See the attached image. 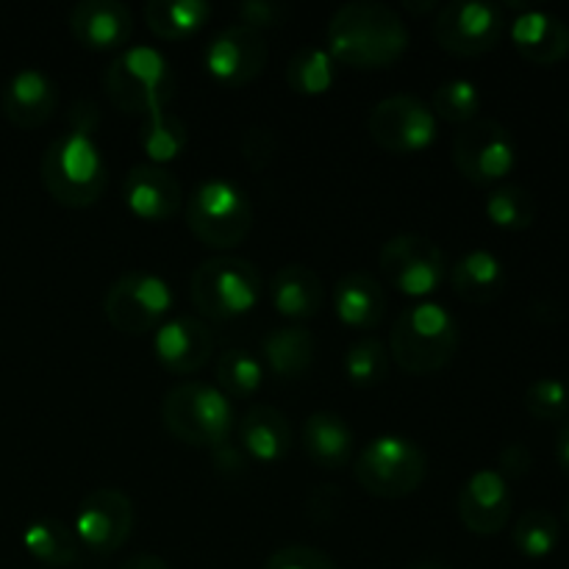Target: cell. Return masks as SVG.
<instances>
[{"label":"cell","instance_id":"obj_11","mask_svg":"<svg viewBox=\"0 0 569 569\" xmlns=\"http://www.w3.org/2000/svg\"><path fill=\"white\" fill-rule=\"evenodd\" d=\"M367 131L389 153H420L437 139V114L417 94H389L370 109Z\"/></svg>","mask_w":569,"mask_h":569},{"label":"cell","instance_id":"obj_44","mask_svg":"<svg viewBox=\"0 0 569 569\" xmlns=\"http://www.w3.org/2000/svg\"><path fill=\"white\" fill-rule=\"evenodd\" d=\"M406 569H450V567L433 565V561H420V565H411V567H406Z\"/></svg>","mask_w":569,"mask_h":569},{"label":"cell","instance_id":"obj_15","mask_svg":"<svg viewBox=\"0 0 569 569\" xmlns=\"http://www.w3.org/2000/svg\"><path fill=\"white\" fill-rule=\"evenodd\" d=\"M76 537L89 553L111 556L133 531V503L120 489H94L81 500L76 515Z\"/></svg>","mask_w":569,"mask_h":569},{"label":"cell","instance_id":"obj_6","mask_svg":"<svg viewBox=\"0 0 569 569\" xmlns=\"http://www.w3.org/2000/svg\"><path fill=\"white\" fill-rule=\"evenodd\" d=\"M106 94L126 114H153L161 111L176 94L172 67L159 50L128 48L117 56L103 76Z\"/></svg>","mask_w":569,"mask_h":569},{"label":"cell","instance_id":"obj_41","mask_svg":"<svg viewBox=\"0 0 569 569\" xmlns=\"http://www.w3.org/2000/svg\"><path fill=\"white\" fill-rule=\"evenodd\" d=\"M531 470V450L526 445L515 442L506 445L503 453H500V476H511V478H522L526 472Z\"/></svg>","mask_w":569,"mask_h":569},{"label":"cell","instance_id":"obj_22","mask_svg":"<svg viewBox=\"0 0 569 569\" xmlns=\"http://www.w3.org/2000/svg\"><path fill=\"white\" fill-rule=\"evenodd\" d=\"M339 322L356 331H372L387 315V295L370 272H348L331 292Z\"/></svg>","mask_w":569,"mask_h":569},{"label":"cell","instance_id":"obj_1","mask_svg":"<svg viewBox=\"0 0 569 569\" xmlns=\"http://www.w3.org/2000/svg\"><path fill=\"white\" fill-rule=\"evenodd\" d=\"M409 48V28L398 11L376 0L345 3L328 22V53L356 70L395 64Z\"/></svg>","mask_w":569,"mask_h":569},{"label":"cell","instance_id":"obj_39","mask_svg":"<svg viewBox=\"0 0 569 569\" xmlns=\"http://www.w3.org/2000/svg\"><path fill=\"white\" fill-rule=\"evenodd\" d=\"M278 150V139L270 128H250L248 133L242 137V156L248 161L250 170H264L272 159H276Z\"/></svg>","mask_w":569,"mask_h":569},{"label":"cell","instance_id":"obj_36","mask_svg":"<svg viewBox=\"0 0 569 569\" xmlns=\"http://www.w3.org/2000/svg\"><path fill=\"white\" fill-rule=\"evenodd\" d=\"M481 103L483 100L476 83L467 81V78H450V81L439 83L437 92H433L431 111L437 114V120L467 126V122L478 120Z\"/></svg>","mask_w":569,"mask_h":569},{"label":"cell","instance_id":"obj_26","mask_svg":"<svg viewBox=\"0 0 569 569\" xmlns=\"http://www.w3.org/2000/svg\"><path fill=\"white\" fill-rule=\"evenodd\" d=\"M303 450L322 470H342L353 459V428L333 411H315L303 422Z\"/></svg>","mask_w":569,"mask_h":569},{"label":"cell","instance_id":"obj_33","mask_svg":"<svg viewBox=\"0 0 569 569\" xmlns=\"http://www.w3.org/2000/svg\"><path fill=\"white\" fill-rule=\"evenodd\" d=\"M487 217L503 231H526L537 220V200L520 183H498L487 198Z\"/></svg>","mask_w":569,"mask_h":569},{"label":"cell","instance_id":"obj_46","mask_svg":"<svg viewBox=\"0 0 569 569\" xmlns=\"http://www.w3.org/2000/svg\"><path fill=\"white\" fill-rule=\"evenodd\" d=\"M567 526H569V503H567Z\"/></svg>","mask_w":569,"mask_h":569},{"label":"cell","instance_id":"obj_3","mask_svg":"<svg viewBox=\"0 0 569 569\" xmlns=\"http://www.w3.org/2000/svg\"><path fill=\"white\" fill-rule=\"evenodd\" d=\"M459 342V322L445 306L417 303L400 311L395 320L389 359L409 376H431L453 361Z\"/></svg>","mask_w":569,"mask_h":569},{"label":"cell","instance_id":"obj_25","mask_svg":"<svg viewBox=\"0 0 569 569\" xmlns=\"http://www.w3.org/2000/svg\"><path fill=\"white\" fill-rule=\"evenodd\" d=\"M453 292L467 303H492L506 289V267L492 250H467L450 270Z\"/></svg>","mask_w":569,"mask_h":569},{"label":"cell","instance_id":"obj_37","mask_svg":"<svg viewBox=\"0 0 569 569\" xmlns=\"http://www.w3.org/2000/svg\"><path fill=\"white\" fill-rule=\"evenodd\" d=\"M528 415L542 422H556L569 415L567 383L559 378H539L526 389Z\"/></svg>","mask_w":569,"mask_h":569},{"label":"cell","instance_id":"obj_28","mask_svg":"<svg viewBox=\"0 0 569 569\" xmlns=\"http://www.w3.org/2000/svg\"><path fill=\"white\" fill-rule=\"evenodd\" d=\"M211 6L206 0H150L144 6V22L159 39L176 42L198 33L209 22Z\"/></svg>","mask_w":569,"mask_h":569},{"label":"cell","instance_id":"obj_34","mask_svg":"<svg viewBox=\"0 0 569 569\" xmlns=\"http://www.w3.org/2000/svg\"><path fill=\"white\" fill-rule=\"evenodd\" d=\"M561 537V528L556 515H550L548 509H528L526 515L517 520L515 533H511V542L520 550L526 559H548L556 550Z\"/></svg>","mask_w":569,"mask_h":569},{"label":"cell","instance_id":"obj_14","mask_svg":"<svg viewBox=\"0 0 569 569\" xmlns=\"http://www.w3.org/2000/svg\"><path fill=\"white\" fill-rule=\"evenodd\" d=\"M267 61H270V48L264 33L242 22L220 28L203 53L206 72L226 87L253 83L267 70Z\"/></svg>","mask_w":569,"mask_h":569},{"label":"cell","instance_id":"obj_5","mask_svg":"<svg viewBox=\"0 0 569 569\" xmlns=\"http://www.w3.org/2000/svg\"><path fill=\"white\" fill-rule=\"evenodd\" d=\"M164 428L189 448H222L233 433V406L217 387L183 381L161 400Z\"/></svg>","mask_w":569,"mask_h":569},{"label":"cell","instance_id":"obj_40","mask_svg":"<svg viewBox=\"0 0 569 569\" xmlns=\"http://www.w3.org/2000/svg\"><path fill=\"white\" fill-rule=\"evenodd\" d=\"M239 17H242V26L248 28H256V31H261V28H270V26H278V22L287 17V6L283 3H272V0H248V3L239 6Z\"/></svg>","mask_w":569,"mask_h":569},{"label":"cell","instance_id":"obj_19","mask_svg":"<svg viewBox=\"0 0 569 569\" xmlns=\"http://www.w3.org/2000/svg\"><path fill=\"white\" fill-rule=\"evenodd\" d=\"M70 31L83 48L117 50L131 39V9L120 0H81L70 14Z\"/></svg>","mask_w":569,"mask_h":569},{"label":"cell","instance_id":"obj_16","mask_svg":"<svg viewBox=\"0 0 569 569\" xmlns=\"http://www.w3.org/2000/svg\"><path fill=\"white\" fill-rule=\"evenodd\" d=\"M156 361L172 376H192L214 356V333L198 317H172L153 333Z\"/></svg>","mask_w":569,"mask_h":569},{"label":"cell","instance_id":"obj_17","mask_svg":"<svg viewBox=\"0 0 569 569\" xmlns=\"http://www.w3.org/2000/svg\"><path fill=\"white\" fill-rule=\"evenodd\" d=\"M511 517L509 481L498 470H478L459 492V520L476 537H495Z\"/></svg>","mask_w":569,"mask_h":569},{"label":"cell","instance_id":"obj_29","mask_svg":"<svg viewBox=\"0 0 569 569\" xmlns=\"http://www.w3.org/2000/svg\"><path fill=\"white\" fill-rule=\"evenodd\" d=\"M22 545H26L28 556L37 559L39 565L48 567H70L78 561V542L76 531L59 520H39L31 522L22 533Z\"/></svg>","mask_w":569,"mask_h":569},{"label":"cell","instance_id":"obj_9","mask_svg":"<svg viewBox=\"0 0 569 569\" xmlns=\"http://www.w3.org/2000/svg\"><path fill=\"white\" fill-rule=\"evenodd\" d=\"M172 303L170 283L153 272H126L109 287L103 298V315L120 333H148L167 322Z\"/></svg>","mask_w":569,"mask_h":569},{"label":"cell","instance_id":"obj_45","mask_svg":"<svg viewBox=\"0 0 569 569\" xmlns=\"http://www.w3.org/2000/svg\"><path fill=\"white\" fill-rule=\"evenodd\" d=\"M406 6H409L411 11H431V9H439L437 3H406Z\"/></svg>","mask_w":569,"mask_h":569},{"label":"cell","instance_id":"obj_21","mask_svg":"<svg viewBox=\"0 0 569 569\" xmlns=\"http://www.w3.org/2000/svg\"><path fill=\"white\" fill-rule=\"evenodd\" d=\"M511 42L526 61L550 67L569 53V26L550 11L526 9L511 22Z\"/></svg>","mask_w":569,"mask_h":569},{"label":"cell","instance_id":"obj_18","mask_svg":"<svg viewBox=\"0 0 569 569\" xmlns=\"http://www.w3.org/2000/svg\"><path fill=\"white\" fill-rule=\"evenodd\" d=\"M128 211L144 222H167L181 211L183 192L178 178L159 164H137L122 181Z\"/></svg>","mask_w":569,"mask_h":569},{"label":"cell","instance_id":"obj_42","mask_svg":"<svg viewBox=\"0 0 569 569\" xmlns=\"http://www.w3.org/2000/svg\"><path fill=\"white\" fill-rule=\"evenodd\" d=\"M120 569H170V567H167V561L159 559V556L139 553V556H131V559H128Z\"/></svg>","mask_w":569,"mask_h":569},{"label":"cell","instance_id":"obj_24","mask_svg":"<svg viewBox=\"0 0 569 569\" xmlns=\"http://www.w3.org/2000/svg\"><path fill=\"white\" fill-rule=\"evenodd\" d=\"M270 300L281 317L311 320L326 303V287L311 267L287 264L272 276Z\"/></svg>","mask_w":569,"mask_h":569},{"label":"cell","instance_id":"obj_35","mask_svg":"<svg viewBox=\"0 0 569 569\" xmlns=\"http://www.w3.org/2000/svg\"><path fill=\"white\" fill-rule=\"evenodd\" d=\"M342 367L353 387H378L389 376V350L378 337H361L345 350Z\"/></svg>","mask_w":569,"mask_h":569},{"label":"cell","instance_id":"obj_10","mask_svg":"<svg viewBox=\"0 0 569 569\" xmlns=\"http://www.w3.org/2000/svg\"><path fill=\"white\" fill-rule=\"evenodd\" d=\"M453 164L476 187L500 183L517 164V144L509 128L500 126L492 117L461 126L453 139Z\"/></svg>","mask_w":569,"mask_h":569},{"label":"cell","instance_id":"obj_23","mask_svg":"<svg viewBox=\"0 0 569 569\" xmlns=\"http://www.w3.org/2000/svg\"><path fill=\"white\" fill-rule=\"evenodd\" d=\"M239 445L250 459L261 465H276L292 448V428L281 411L256 403L239 420Z\"/></svg>","mask_w":569,"mask_h":569},{"label":"cell","instance_id":"obj_8","mask_svg":"<svg viewBox=\"0 0 569 569\" xmlns=\"http://www.w3.org/2000/svg\"><path fill=\"white\" fill-rule=\"evenodd\" d=\"M356 483L372 498H409L428 476V459L420 445L403 437H378L365 445L353 461Z\"/></svg>","mask_w":569,"mask_h":569},{"label":"cell","instance_id":"obj_7","mask_svg":"<svg viewBox=\"0 0 569 569\" xmlns=\"http://www.w3.org/2000/svg\"><path fill=\"white\" fill-rule=\"evenodd\" d=\"M264 298L259 267L239 256H214L192 272V303L211 320H233L256 309Z\"/></svg>","mask_w":569,"mask_h":569},{"label":"cell","instance_id":"obj_47","mask_svg":"<svg viewBox=\"0 0 569 569\" xmlns=\"http://www.w3.org/2000/svg\"><path fill=\"white\" fill-rule=\"evenodd\" d=\"M567 398H569V381H567Z\"/></svg>","mask_w":569,"mask_h":569},{"label":"cell","instance_id":"obj_2","mask_svg":"<svg viewBox=\"0 0 569 569\" xmlns=\"http://www.w3.org/2000/svg\"><path fill=\"white\" fill-rule=\"evenodd\" d=\"M44 189L67 209L94 206L109 183V167L87 128H70L48 144L39 164Z\"/></svg>","mask_w":569,"mask_h":569},{"label":"cell","instance_id":"obj_20","mask_svg":"<svg viewBox=\"0 0 569 569\" xmlns=\"http://www.w3.org/2000/svg\"><path fill=\"white\" fill-rule=\"evenodd\" d=\"M56 103H59L56 83L42 70H33V67L17 70L3 89L6 120L11 126L22 128V131L42 128L53 117Z\"/></svg>","mask_w":569,"mask_h":569},{"label":"cell","instance_id":"obj_12","mask_svg":"<svg viewBox=\"0 0 569 569\" xmlns=\"http://www.w3.org/2000/svg\"><path fill=\"white\" fill-rule=\"evenodd\" d=\"M506 17L498 3L487 0H453L442 6L433 20V39L453 56H483L500 44Z\"/></svg>","mask_w":569,"mask_h":569},{"label":"cell","instance_id":"obj_4","mask_svg":"<svg viewBox=\"0 0 569 569\" xmlns=\"http://www.w3.org/2000/svg\"><path fill=\"white\" fill-rule=\"evenodd\" d=\"M187 228L211 250H231L253 231V203L228 178H203L183 203Z\"/></svg>","mask_w":569,"mask_h":569},{"label":"cell","instance_id":"obj_43","mask_svg":"<svg viewBox=\"0 0 569 569\" xmlns=\"http://www.w3.org/2000/svg\"><path fill=\"white\" fill-rule=\"evenodd\" d=\"M556 459H559L561 470L569 476V420L561 426L559 437H556Z\"/></svg>","mask_w":569,"mask_h":569},{"label":"cell","instance_id":"obj_30","mask_svg":"<svg viewBox=\"0 0 569 569\" xmlns=\"http://www.w3.org/2000/svg\"><path fill=\"white\" fill-rule=\"evenodd\" d=\"M139 142H142L144 153L150 156V164L161 167L164 161L178 159L183 153L189 142V131L181 117L161 109L144 117L142 128H139Z\"/></svg>","mask_w":569,"mask_h":569},{"label":"cell","instance_id":"obj_27","mask_svg":"<svg viewBox=\"0 0 569 569\" xmlns=\"http://www.w3.org/2000/svg\"><path fill=\"white\" fill-rule=\"evenodd\" d=\"M261 353H264V365L270 367L272 376L295 381L311 370L317 345L309 328H276L261 342Z\"/></svg>","mask_w":569,"mask_h":569},{"label":"cell","instance_id":"obj_31","mask_svg":"<svg viewBox=\"0 0 569 569\" xmlns=\"http://www.w3.org/2000/svg\"><path fill=\"white\" fill-rule=\"evenodd\" d=\"M337 78V61L326 48H300L287 64V83L295 94H326Z\"/></svg>","mask_w":569,"mask_h":569},{"label":"cell","instance_id":"obj_38","mask_svg":"<svg viewBox=\"0 0 569 569\" xmlns=\"http://www.w3.org/2000/svg\"><path fill=\"white\" fill-rule=\"evenodd\" d=\"M264 569H337L331 556L311 545H287L267 559Z\"/></svg>","mask_w":569,"mask_h":569},{"label":"cell","instance_id":"obj_32","mask_svg":"<svg viewBox=\"0 0 569 569\" xmlns=\"http://www.w3.org/2000/svg\"><path fill=\"white\" fill-rule=\"evenodd\" d=\"M264 383V365L250 350L231 348L217 359V389L231 398H253Z\"/></svg>","mask_w":569,"mask_h":569},{"label":"cell","instance_id":"obj_13","mask_svg":"<svg viewBox=\"0 0 569 569\" xmlns=\"http://www.w3.org/2000/svg\"><path fill=\"white\" fill-rule=\"evenodd\" d=\"M383 278L409 298H428L445 281V253L426 233H398L378 256Z\"/></svg>","mask_w":569,"mask_h":569},{"label":"cell","instance_id":"obj_48","mask_svg":"<svg viewBox=\"0 0 569 569\" xmlns=\"http://www.w3.org/2000/svg\"><path fill=\"white\" fill-rule=\"evenodd\" d=\"M567 117H569V111H567Z\"/></svg>","mask_w":569,"mask_h":569}]
</instances>
